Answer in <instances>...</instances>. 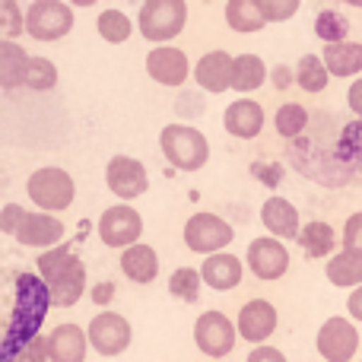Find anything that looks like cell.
Listing matches in <instances>:
<instances>
[{
  "label": "cell",
  "mask_w": 362,
  "mask_h": 362,
  "mask_svg": "<svg viewBox=\"0 0 362 362\" xmlns=\"http://www.w3.org/2000/svg\"><path fill=\"white\" fill-rule=\"evenodd\" d=\"M38 274L48 286L54 308H74L80 296L86 293V264L67 245H57V248L38 255Z\"/></svg>",
  "instance_id": "cell-1"
},
{
  "label": "cell",
  "mask_w": 362,
  "mask_h": 362,
  "mask_svg": "<svg viewBox=\"0 0 362 362\" xmlns=\"http://www.w3.org/2000/svg\"><path fill=\"white\" fill-rule=\"evenodd\" d=\"M159 146H163L165 159L181 172H197L210 159V144L197 127L187 124H169L159 134Z\"/></svg>",
  "instance_id": "cell-2"
},
{
  "label": "cell",
  "mask_w": 362,
  "mask_h": 362,
  "mask_svg": "<svg viewBox=\"0 0 362 362\" xmlns=\"http://www.w3.org/2000/svg\"><path fill=\"white\" fill-rule=\"evenodd\" d=\"M185 23H187L185 0H146L137 13L140 35L146 42H169L185 29Z\"/></svg>",
  "instance_id": "cell-3"
},
{
  "label": "cell",
  "mask_w": 362,
  "mask_h": 362,
  "mask_svg": "<svg viewBox=\"0 0 362 362\" xmlns=\"http://www.w3.org/2000/svg\"><path fill=\"white\" fill-rule=\"evenodd\" d=\"M25 191H29V200H32V204L42 206L45 213H61V210H67V206L74 204V197H76L74 178H70L64 169H51V165H45V169L32 172V178H29V185H25Z\"/></svg>",
  "instance_id": "cell-4"
},
{
  "label": "cell",
  "mask_w": 362,
  "mask_h": 362,
  "mask_svg": "<svg viewBox=\"0 0 362 362\" xmlns=\"http://www.w3.org/2000/svg\"><path fill=\"white\" fill-rule=\"evenodd\" d=\"M74 29V10L61 0H35L25 10V32L35 42H57Z\"/></svg>",
  "instance_id": "cell-5"
},
{
  "label": "cell",
  "mask_w": 362,
  "mask_h": 362,
  "mask_svg": "<svg viewBox=\"0 0 362 362\" xmlns=\"http://www.w3.org/2000/svg\"><path fill=\"white\" fill-rule=\"evenodd\" d=\"M232 238H235V229L216 213H194L185 223V245L197 255H219L232 245Z\"/></svg>",
  "instance_id": "cell-6"
},
{
  "label": "cell",
  "mask_w": 362,
  "mask_h": 362,
  "mask_svg": "<svg viewBox=\"0 0 362 362\" xmlns=\"http://www.w3.org/2000/svg\"><path fill=\"white\" fill-rule=\"evenodd\" d=\"M238 340V325H232L223 312H204L197 321H194V344L204 356L223 359L232 353Z\"/></svg>",
  "instance_id": "cell-7"
},
{
  "label": "cell",
  "mask_w": 362,
  "mask_h": 362,
  "mask_svg": "<svg viewBox=\"0 0 362 362\" xmlns=\"http://www.w3.org/2000/svg\"><path fill=\"white\" fill-rule=\"evenodd\" d=\"M144 235V219L134 206L118 204V206H108L105 213L99 216V238L108 245V248H134L140 245L137 238Z\"/></svg>",
  "instance_id": "cell-8"
},
{
  "label": "cell",
  "mask_w": 362,
  "mask_h": 362,
  "mask_svg": "<svg viewBox=\"0 0 362 362\" xmlns=\"http://www.w3.org/2000/svg\"><path fill=\"white\" fill-rule=\"evenodd\" d=\"M86 334H89V346H93L99 356H121V353L131 346V340H134L131 325H127V318L124 315H118V312L95 315Z\"/></svg>",
  "instance_id": "cell-9"
},
{
  "label": "cell",
  "mask_w": 362,
  "mask_h": 362,
  "mask_svg": "<svg viewBox=\"0 0 362 362\" xmlns=\"http://www.w3.org/2000/svg\"><path fill=\"white\" fill-rule=\"evenodd\" d=\"M315 346H318V353L327 362H350L359 350V331L346 318H327L321 325Z\"/></svg>",
  "instance_id": "cell-10"
},
{
  "label": "cell",
  "mask_w": 362,
  "mask_h": 362,
  "mask_svg": "<svg viewBox=\"0 0 362 362\" xmlns=\"http://www.w3.org/2000/svg\"><path fill=\"white\" fill-rule=\"evenodd\" d=\"M105 185L115 197L121 200H134L150 187V178H146V169L140 159L131 156H115L105 169Z\"/></svg>",
  "instance_id": "cell-11"
},
{
  "label": "cell",
  "mask_w": 362,
  "mask_h": 362,
  "mask_svg": "<svg viewBox=\"0 0 362 362\" xmlns=\"http://www.w3.org/2000/svg\"><path fill=\"white\" fill-rule=\"evenodd\" d=\"M248 267L257 280H280L289 270V251L280 245V238H255L248 245Z\"/></svg>",
  "instance_id": "cell-12"
},
{
  "label": "cell",
  "mask_w": 362,
  "mask_h": 362,
  "mask_svg": "<svg viewBox=\"0 0 362 362\" xmlns=\"http://www.w3.org/2000/svg\"><path fill=\"white\" fill-rule=\"evenodd\" d=\"M276 308L267 299H251L238 312V337H245L248 344H264L270 334L276 331Z\"/></svg>",
  "instance_id": "cell-13"
},
{
  "label": "cell",
  "mask_w": 362,
  "mask_h": 362,
  "mask_svg": "<svg viewBox=\"0 0 362 362\" xmlns=\"http://www.w3.org/2000/svg\"><path fill=\"white\" fill-rule=\"evenodd\" d=\"M16 242L25 248H57L64 242V223L51 213H25L23 226L16 232Z\"/></svg>",
  "instance_id": "cell-14"
},
{
  "label": "cell",
  "mask_w": 362,
  "mask_h": 362,
  "mask_svg": "<svg viewBox=\"0 0 362 362\" xmlns=\"http://www.w3.org/2000/svg\"><path fill=\"white\" fill-rule=\"evenodd\" d=\"M146 74L156 83H163V86H181L187 80V74H191V64H187L185 51L163 45V48H153L146 54Z\"/></svg>",
  "instance_id": "cell-15"
},
{
  "label": "cell",
  "mask_w": 362,
  "mask_h": 362,
  "mask_svg": "<svg viewBox=\"0 0 362 362\" xmlns=\"http://www.w3.org/2000/svg\"><path fill=\"white\" fill-rule=\"evenodd\" d=\"M232 64L235 57H229V51H206L194 67V80L206 93H226L232 86Z\"/></svg>",
  "instance_id": "cell-16"
},
{
  "label": "cell",
  "mask_w": 362,
  "mask_h": 362,
  "mask_svg": "<svg viewBox=\"0 0 362 362\" xmlns=\"http://www.w3.org/2000/svg\"><path fill=\"white\" fill-rule=\"evenodd\" d=\"M89 350V334L76 325H57L48 337L51 362H83Z\"/></svg>",
  "instance_id": "cell-17"
},
{
  "label": "cell",
  "mask_w": 362,
  "mask_h": 362,
  "mask_svg": "<svg viewBox=\"0 0 362 362\" xmlns=\"http://www.w3.org/2000/svg\"><path fill=\"white\" fill-rule=\"evenodd\" d=\"M223 124L232 137L238 140H255L264 127V108L261 102H251V99H238L226 108L223 115Z\"/></svg>",
  "instance_id": "cell-18"
},
{
  "label": "cell",
  "mask_w": 362,
  "mask_h": 362,
  "mask_svg": "<svg viewBox=\"0 0 362 362\" xmlns=\"http://www.w3.org/2000/svg\"><path fill=\"white\" fill-rule=\"evenodd\" d=\"M261 223L274 238H296L299 242L302 226H299V210L283 197H270L261 206Z\"/></svg>",
  "instance_id": "cell-19"
},
{
  "label": "cell",
  "mask_w": 362,
  "mask_h": 362,
  "mask_svg": "<svg viewBox=\"0 0 362 362\" xmlns=\"http://www.w3.org/2000/svg\"><path fill=\"white\" fill-rule=\"evenodd\" d=\"M200 276H204V283L210 289H216V293H229V289H235L238 283H242V261H238L235 255H213L204 261V267H200Z\"/></svg>",
  "instance_id": "cell-20"
},
{
  "label": "cell",
  "mask_w": 362,
  "mask_h": 362,
  "mask_svg": "<svg viewBox=\"0 0 362 362\" xmlns=\"http://www.w3.org/2000/svg\"><path fill=\"white\" fill-rule=\"evenodd\" d=\"M121 270L134 283H153L159 276V255L150 245H134L121 255Z\"/></svg>",
  "instance_id": "cell-21"
},
{
  "label": "cell",
  "mask_w": 362,
  "mask_h": 362,
  "mask_svg": "<svg viewBox=\"0 0 362 362\" xmlns=\"http://www.w3.org/2000/svg\"><path fill=\"white\" fill-rule=\"evenodd\" d=\"M29 61L25 51L19 48L16 42H0V86L4 89H16L25 86V70H29Z\"/></svg>",
  "instance_id": "cell-22"
},
{
  "label": "cell",
  "mask_w": 362,
  "mask_h": 362,
  "mask_svg": "<svg viewBox=\"0 0 362 362\" xmlns=\"http://www.w3.org/2000/svg\"><path fill=\"white\" fill-rule=\"evenodd\" d=\"M325 67L331 76H356L362 70V45L359 42L325 45Z\"/></svg>",
  "instance_id": "cell-23"
},
{
  "label": "cell",
  "mask_w": 362,
  "mask_h": 362,
  "mask_svg": "<svg viewBox=\"0 0 362 362\" xmlns=\"http://www.w3.org/2000/svg\"><path fill=\"white\" fill-rule=\"evenodd\" d=\"M327 280L334 286H362V251H350L344 248L340 255H334L327 261Z\"/></svg>",
  "instance_id": "cell-24"
},
{
  "label": "cell",
  "mask_w": 362,
  "mask_h": 362,
  "mask_svg": "<svg viewBox=\"0 0 362 362\" xmlns=\"http://www.w3.org/2000/svg\"><path fill=\"white\" fill-rule=\"evenodd\" d=\"M267 80V67L257 54H238L232 64V89L238 93H251V89H261Z\"/></svg>",
  "instance_id": "cell-25"
},
{
  "label": "cell",
  "mask_w": 362,
  "mask_h": 362,
  "mask_svg": "<svg viewBox=\"0 0 362 362\" xmlns=\"http://www.w3.org/2000/svg\"><path fill=\"white\" fill-rule=\"evenodd\" d=\"M226 23L235 32H261L267 25L257 0H229L226 4Z\"/></svg>",
  "instance_id": "cell-26"
},
{
  "label": "cell",
  "mask_w": 362,
  "mask_h": 362,
  "mask_svg": "<svg viewBox=\"0 0 362 362\" xmlns=\"http://www.w3.org/2000/svg\"><path fill=\"white\" fill-rule=\"evenodd\" d=\"M299 245L308 257H327L334 251V229L321 219L315 223H305V232L299 235Z\"/></svg>",
  "instance_id": "cell-27"
},
{
  "label": "cell",
  "mask_w": 362,
  "mask_h": 362,
  "mask_svg": "<svg viewBox=\"0 0 362 362\" xmlns=\"http://www.w3.org/2000/svg\"><path fill=\"white\" fill-rule=\"evenodd\" d=\"M95 29H99V35L105 38V42L121 45L131 38L134 23L127 19V13H121V10H102L99 19H95Z\"/></svg>",
  "instance_id": "cell-28"
},
{
  "label": "cell",
  "mask_w": 362,
  "mask_h": 362,
  "mask_svg": "<svg viewBox=\"0 0 362 362\" xmlns=\"http://www.w3.org/2000/svg\"><path fill=\"white\" fill-rule=\"evenodd\" d=\"M315 32L325 45H344L346 32H350V23L340 10H321L318 19H315Z\"/></svg>",
  "instance_id": "cell-29"
},
{
  "label": "cell",
  "mask_w": 362,
  "mask_h": 362,
  "mask_svg": "<svg viewBox=\"0 0 362 362\" xmlns=\"http://www.w3.org/2000/svg\"><path fill=\"white\" fill-rule=\"evenodd\" d=\"M327 67H325V57H315V54H305L299 61V76H296V83H299V89H305V93H321V89L327 86Z\"/></svg>",
  "instance_id": "cell-30"
},
{
  "label": "cell",
  "mask_w": 362,
  "mask_h": 362,
  "mask_svg": "<svg viewBox=\"0 0 362 362\" xmlns=\"http://www.w3.org/2000/svg\"><path fill=\"white\" fill-rule=\"evenodd\" d=\"M274 121H276V134L293 140L308 127V112L299 105V102H286V105H280V112H276Z\"/></svg>",
  "instance_id": "cell-31"
},
{
  "label": "cell",
  "mask_w": 362,
  "mask_h": 362,
  "mask_svg": "<svg viewBox=\"0 0 362 362\" xmlns=\"http://www.w3.org/2000/svg\"><path fill=\"white\" fill-rule=\"evenodd\" d=\"M200 283H204V276H200V270H194V267H181L172 274V280H169V293L175 296V299L181 302H197V296H200Z\"/></svg>",
  "instance_id": "cell-32"
},
{
  "label": "cell",
  "mask_w": 362,
  "mask_h": 362,
  "mask_svg": "<svg viewBox=\"0 0 362 362\" xmlns=\"http://www.w3.org/2000/svg\"><path fill=\"white\" fill-rule=\"evenodd\" d=\"M57 83V67L48 61V57H32L29 70H25V86L35 89V93H45V89H54Z\"/></svg>",
  "instance_id": "cell-33"
},
{
  "label": "cell",
  "mask_w": 362,
  "mask_h": 362,
  "mask_svg": "<svg viewBox=\"0 0 362 362\" xmlns=\"http://www.w3.org/2000/svg\"><path fill=\"white\" fill-rule=\"evenodd\" d=\"M257 6H261L267 23H280V19H289L299 13V4H296V0H257Z\"/></svg>",
  "instance_id": "cell-34"
},
{
  "label": "cell",
  "mask_w": 362,
  "mask_h": 362,
  "mask_svg": "<svg viewBox=\"0 0 362 362\" xmlns=\"http://www.w3.org/2000/svg\"><path fill=\"white\" fill-rule=\"evenodd\" d=\"M23 29H25V16H19V6L13 4V0H6L4 4V35H6V42H10L13 35H19Z\"/></svg>",
  "instance_id": "cell-35"
},
{
  "label": "cell",
  "mask_w": 362,
  "mask_h": 362,
  "mask_svg": "<svg viewBox=\"0 0 362 362\" xmlns=\"http://www.w3.org/2000/svg\"><path fill=\"white\" fill-rule=\"evenodd\" d=\"M23 219H25V210H23V206H19V204H6L4 213H0V229L10 232V235H16L19 226H23Z\"/></svg>",
  "instance_id": "cell-36"
},
{
  "label": "cell",
  "mask_w": 362,
  "mask_h": 362,
  "mask_svg": "<svg viewBox=\"0 0 362 362\" xmlns=\"http://www.w3.org/2000/svg\"><path fill=\"white\" fill-rule=\"evenodd\" d=\"M344 245L350 251H362V213H353L344 226Z\"/></svg>",
  "instance_id": "cell-37"
},
{
  "label": "cell",
  "mask_w": 362,
  "mask_h": 362,
  "mask_svg": "<svg viewBox=\"0 0 362 362\" xmlns=\"http://www.w3.org/2000/svg\"><path fill=\"white\" fill-rule=\"evenodd\" d=\"M23 359L25 362H48V340L45 337H35V340H29V346L23 350Z\"/></svg>",
  "instance_id": "cell-38"
},
{
  "label": "cell",
  "mask_w": 362,
  "mask_h": 362,
  "mask_svg": "<svg viewBox=\"0 0 362 362\" xmlns=\"http://www.w3.org/2000/svg\"><path fill=\"white\" fill-rule=\"evenodd\" d=\"M245 362H286L280 350H274V346H257V350H251V356Z\"/></svg>",
  "instance_id": "cell-39"
},
{
  "label": "cell",
  "mask_w": 362,
  "mask_h": 362,
  "mask_svg": "<svg viewBox=\"0 0 362 362\" xmlns=\"http://www.w3.org/2000/svg\"><path fill=\"white\" fill-rule=\"evenodd\" d=\"M346 102H350L353 115H356V118L362 121V76L350 86V93H346Z\"/></svg>",
  "instance_id": "cell-40"
},
{
  "label": "cell",
  "mask_w": 362,
  "mask_h": 362,
  "mask_svg": "<svg viewBox=\"0 0 362 362\" xmlns=\"http://www.w3.org/2000/svg\"><path fill=\"white\" fill-rule=\"evenodd\" d=\"M346 308H350L353 318L362 321V286H359V289H353V293H350V299H346Z\"/></svg>",
  "instance_id": "cell-41"
},
{
  "label": "cell",
  "mask_w": 362,
  "mask_h": 362,
  "mask_svg": "<svg viewBox=\"0 0 362 362\" xmlns=\"http://www.w3.org/2000/svg\"><path fill=\"white\" fill-rule=\"evenodd\" d=\"M274 86L276 89H286L289 86V70L286 67H276L274 70Z\"/></svg>",
  "instance_id": "cell-42"
},
{
  "label": "cell",
  "mask_w": 362,
  "mask_h": 362,
  "mask_svg": "<svg viewBox=\"0 0 362 362\" xmlns=\"http://www.w3.org/2000/svg\"><path fill=\"white\" fill-rule=\"evenodd\" d=\"M108 296H112V286H105V289H95V302H102V299H108Z\"/></svg>",
  "instance_id": "cell-43"
}]
</instances>
